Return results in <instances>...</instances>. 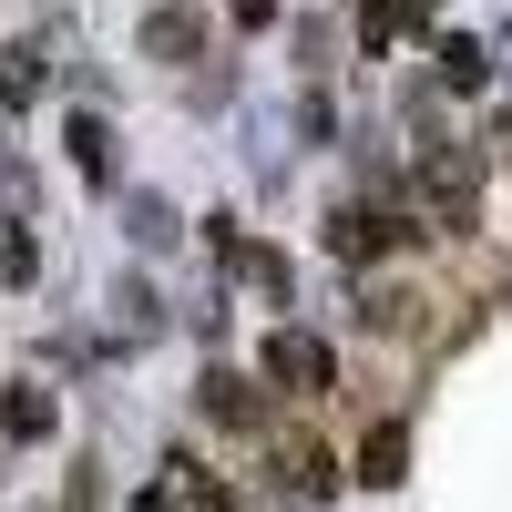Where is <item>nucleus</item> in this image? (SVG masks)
<instances>
[{
  "mask_svg": "<svg viewBox=\"0 0 512 512\" xmlns=\"http://www.w3.org/2000/svg\"><path fill=\"white\" fill-rule=\"evenodd\" d=\"M226 11H236L246 31H267V21H277V0H226Z\"/></svg>",
  "mask_w": 512,
  "mask_h": 512,
  "instance_id": "ddd939ff",
  "label": "nucleus"
},
{
  "mask_svg": "<svg viewBox=\"0 0 512 512\" xmlns=\"http://www.w3.org/2000/svg\"><path fill=\"white\" fill-rule=\"evenodd\" d=\"M318 246L338 256V267H369V256H390V246H420V226L410 216H369V205H328Z\"/></svg>",
  "mask_w": 512,
  "mask_h": 512,
  "instance_id": "f03ea898",
  "label": "nucleus"
},
{
  "mask_svg": "<svg viewBox=\"0 0 512 512\" xmlns=\"http://www.w3.org/2000/svg\"><path fill=\"white\" fill-rule=\"evenodd\" d=\"M31 267H41V256H31V236H0V277H11V287H21Z\"/></svg>",
  "mask_w": 512,
  "mask_h": 512,
  "instance_id": "f8f14e48",
  "label": "nucleus"
},
{
  "mask_svg": "<svg viewBox=\"0 0 512 512\" xmlns=\"http://www.w3.org/2000/svg\"><path fill=\"white\" fill-rule=\"evenodd\" d=\"M400 472H410V431H400V420H379V431L359 441V482H369V492H390Z\"/></svg>",
  "mask_w": 512,
  "mask_h": 512,
  "instance_id": "0eeeda50",
  "label": "nucleus"
},
{
  "mask_svg": "<svg viewBox=\"0 0 512 512\" xmlns=\"http://www.w3.org/2000/svg\"><path fill=\"white\" fill-rule=\"evenodd\" d=\"M420 195L441 205V226H472V205H482V154H472V144H420Z\"/></svg>",
  "mask_w": 512,
  "mask_h": 512,
  "instance_id": "7ed1b4c3",
  "label": "nucleus"
},
{
  "mask_svg": "<svg viewBox=\"0 0 512 512\" xmlns=\"http://www.w3.org/2000/svg\"><path fill=\"white\" fill-rule=\"evenodd\" d=\"M431 62H441V93H482V82H492V52H482L472 31H451Z\"/></svg>",
  "mask_w": 512,
  "mask_h": 512,
  "instance_id": "6e6552de",
  "label": "nucleus"
},
{
  "mask_svg": "<svg viewBox=\"0 0 512 512\" xmlns=\"http://www.w3.org/2000/svg\"><path fill=\"white\" fill-rule=\"evenodd\" d=\"M359 52H390V0H359Z\"/></svg>",
  "mask_w": 512,
  "mask_h": 512,
  "instance_id": "9b49d317",
  "label": "nucleus"
},
{
  "mask_svg": "<svg viewBox=\"0 0 512 512\" xmlns=\"http://www.w3.org/2000/svg\"><path fill=\"white\" fill-rule=\"evenodd\" d=\"M205 420H216V431H236V441H256V431H267V390H256V379H236V369H205Z\"/></svg>",
  "mask_w": 512,
  "mask_h": 512,
  "instance_id": "20e7f679",
  "label": "nucleus"
},
{
  "mask_svg": "<svg viewBox=\"0 0 512 512\" xmlns=\"http://www.w3.org/2000/svg\"><path fill=\"white\" fill-rule=\"evenodd\" d=\"M256 379L287 390V400H318V390H338V349L318 328H267L256 338Z\"/></svg>",
  "mask_w": 512,
  "mask_h": 512,
  "instance_id": "f257e3e1",
  "label": "nucleus"
},
{
  "mask_svg": "<svg viewBox=\"0 0 512 512\" xmlns=\"http://www.w3.org/2000/svg\"><path fill=\"white\" fill-rule=\"evenodd\" d=\"M41 93V62L31 52H0V103H31Z\"/></svg>",
  "mask_w": 512,
  "mask_h": 512,
  "instance_id": "9d476101",
  "label": "nucleus"
},
{
  "mask_svg": "<svg viewBox=\"0 0 512 512\" xmlns=\"http://www.w3.org/2000/svg\"><path fill=\"white\" fill-rule=\"evenodd\" d=\"M400 21H410V31H431V21H441V0H400Z\"/></svg>",
  "mask_w": 512,
  "mask_h": 512,
  "instance_id": "4468645a",
  "label": "nucleus"
},
{
  "mask_svg": "<svg viewBox=\"0 0 512 512\" xmlns=\"http://www.w3.org/2000/svg\"><path fill=\"white\" fill-rule=\"evenodd\" d=\"M62 144H72V164H82L93 185H113V134H103V113H72V123H62Z\"/></svg>",
  "mask_w": 512,
  "mask_h": 512,
  "instance_id": "1a4fd4ad",
  "label": "nucleus"
},
{
  "mask_svg": "<svg viewBox=\"0 0 512 512\" xmlns=\"http://www.w3.org/2000/svg\"><path fill=\"white\" fill-rule=\"evenodd\" d=\"M134 41H144V62H195V52H205V11H185V0H154Z\"/></svg>",
  "mask_w": 512,
  "mask_h": 512,
  "instance_id": "39448f33",
  "label": "nucleus"
},
{
  "mask_svg": "<svg viewBox=\"0 0 512 512\" xmlns=\"http://www.w3.org/2000/svg\"><path fill=\"white\" fill-rule=\"evenodd\" d=\"M52 390H41V379H11V390H0V441H52Z\"/></svg>",
  "mask_w": 512,
  "mask_h": 512,
  "instance_id": "423d86ee",
  "label": "nucleus"
}]
</instances>
